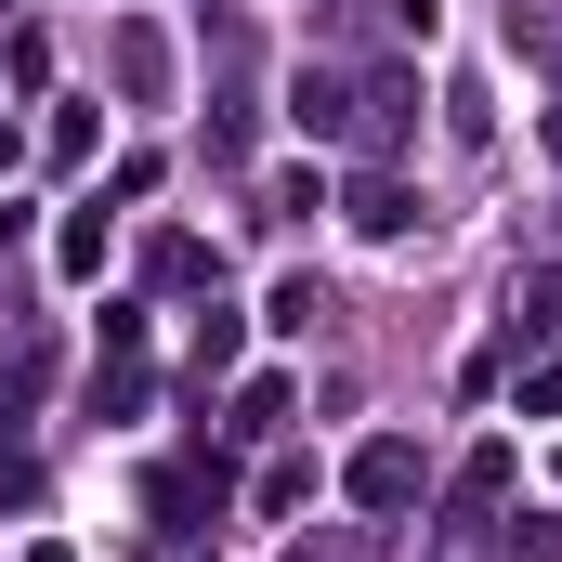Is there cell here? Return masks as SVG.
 Instances as JSON below:
<instances>
[{
  "label": "cell",
  "instance_id": "277c9868",
  "mask_svg": "<svg viewBox=\"0 0 562 562\" xmlns=\"http://www.w3.org/2000/svg\"><path fill=\"white\" fill-rule=\"evenodd\" d=\"M40 380H53L40 353H13V367H0V431H26V406H40Z\"/></svg>",
  "mask_w": 562,
  "mask_h": 562
},
{
  "label": "cell",
  "instance_id": "6da1fadb",
  "mask_svg": "<svg viewBox=\"0 0 562 562\" xmlns=\"http://www.w3.org/2000/svg\"><path fill=\"white\" fill-rule=\"evenodd\" d=\"M353 497H367V510H406V497H419V445H406V431H380V445L353 458Z\"/></svg>",
  "mask_w": 562,
  "mask_h": 562
},
{
  "label": "cell",
  "instance_id": "7a4b0ae2",
  "mask_svg": "<svg viewBox=\"0 0 562 562\" xmlns=\"http://www.w3.org/2000/svg\"><path fill=\"white\" fill-rule=\"evenodd\" d=\"M53 262H66V276H105V196H92V210H66V236H53Z\"/></svg>",
  "mask_w": 562,
  "mask_h": 562
},
{
  "label": "cell",
  "instance_id": "3957f363",
  "mask_svg": "<svg viewBox=\"0 0 562 562\" xmlns=\"http://www.w3.org/2000/svg\"><path fill=\"white\" fill-rule=\"evenodd\" d=\"M288 105H301V132H353V92H340V79H301Z\"/></svg>",
  "mask_w": 562,
  "mask_h": 562
},
{
  "label": "cell",
  "instance_id": "5b68a950",
  "mask_svg": "<svg viewBox=\"0 0 562 562\" xmlns=\"http://www.w3.org/2000/svg\"><path fill=\"white\" fill-rule=\"evenodd\" d=\"M537 327H562V276H537Z\"/></svg>",
  "mask_w": 562,
  "mask_h": 562
}]
</instances>
